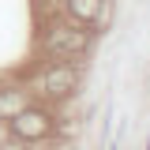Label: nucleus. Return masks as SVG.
Listing matches in <instances>:
<instances>
[{
  "mask_svg": "<svg viewBox=\"0 0 150 150\" xmlns=\"http://www.w3.org/2000/svg\"><path fill=\"white\" fill-rule=\"evenodd\" d=\"M8 128H11V135H15L19 143H38V139L53 135L56 116L45 109V105H23V109L8 120Z\"/></svg>",
  "mask_w": 150,
  "mask_h": 150,
  "instance_id": "f257e3e1",
  "label": "nucleus"
},
{
  "mask_svg": "<svg viewBox=\"0 0 150 150\" xmlns=\"http://www.w3.org/2000/svg\"><path fill=\"white\" fill-rule=\"evenodd\" d=\"M90 49V34L79 30V26H56L53 34L45 38V53L53 60H75Z\"/></svg>",
  "mask_w": 150,
  "mask_h": 150,
  "instance_id": "f03ea898",
  "label": "nucleus"
},
{
  "mask_svg": "<svg viewBox=\"0 0 150 150\" xmlns=\"http://www.w3.org/2000/svg\"><path fill=\"white\" fill-rule=\"evenodd\" d=\"M75 83H79V71H75L71 60H56L53 68H45V71H41V79H38L41 94H45V98H53V101L68 98V94L75 90Z\"/></svg>",
  "mask_w": 150,
  "mask_h": 150,
  "instance_id": "7ed1b4c3",
  "label": "nucleus"
},
{
  "mask_svg": "<svg viewBox=\"0 0 150 150\" xmlns=\"http://www.w3.org/2000/svg\"><path fill=\"white\" fill-rule=\"evenodd\" d=\"M101 8H105V0H64V11L71 23H94V19L101 15Z\"/></svg>",
  "mask_w": 150,
  "mask_h": 150,
  "instance_id": "20e7f679",
  "label": "nucleus"
},
{
  "mask_svg": "<svg viewBox=\"0 0 150 150\" xmlns=\"http://www.w3.org/2000/svg\"><path fill=\"white\" fill-rule=\"evenodd\" d=\"M23 90L19 86H0V120H11L19 109H23Z\"/></svg>",
  "mask_w": 150,
  "mask_h": 150,
  "instance_id": "39448f33",
  "label": "nucleus"
}]
</instances>
